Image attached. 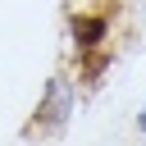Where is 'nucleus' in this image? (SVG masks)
<instances>
[{
    "label": "nucleus",
    "instance_id": "1",
    "mask_svg": "<svg viewBox=\"0 0 146 146\" xmlns=\"http://www.w3.org/2000/svg\"><path fill=\"white\" fill-rule=\"evenodd\" d=\"M73 32L82 36V46H96V41L105 36V23H100V18H73Z\"/></svg>",
    "mask_w": 146,
    "mask_h": 146
},
{
    "label": "nucleus",
    "instance_id": "2",
    "mask_svg": "<svg viewBox=\"0 0 146 146\" xmlns=\"http://www.w3.org/2000/svg\"><path fill=\"white\" fill-rule=\"evenodd\" d=\"M141 128H146V110H141Z\"/></svg>",
    "mask_w": 146,
    "mask_h": 146
}]
</instances>
